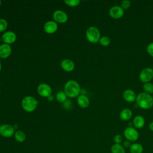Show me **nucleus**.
Here are the masks:
<instances>
[{
	"label": "nucleus",
	"instance_id": "obj_1",
	"mask_svg": "<svg viewBox=\"0 0 153 153\" xmlns=\"http://www.w3.org/2000/svg\"><path fill=\"white\" fill-rule=\"evenodd\" d=\"M81 90L79 83L74 79L68 81L64 86V92L70 98L77 97L81 93Z\"/></svg>",
	"mask_w": 153,
	"mask_h": 153
},
{
	"label": "nucleus",
	"instance_id": "obj_2",
	"mask_svg": "<svg viewBox=\"0 0 153 153\" xmlns=\"http://www.w3.org/2000/svg\"><path fill=\"white\" fill-rule=\"evenodd\" d=\"M137 105L143 109H148L153 106V97L145 92H141L136 95Z\"/></svg>",
	"mask_w": 153,
	"mask_h": 153
},
{
	"label": "nucleus",
	"instance_id": "obj_3",
	"mask_svg": "<svg viewBox=\"0 0 153 153\" xmlns=\"http://www.w3.org/2000/svg\"><path fill=\"white\" fill-rule=\"evenodd\" d=\"M38 104V102L37 100L31 96H26L23 98L21 102L22 107L24 111L27 112H31L34 111L37 108Z\"/></svg>",
	"mask_w": 153,
	"mask_h": 153
},
{
	"label": "nucleus",
	"instance_id": "obj_4",
	"mask_svg": "<svg viewBox=\"0 0 153 153\" xmlns=\"http://www.w3.org/2000/svg\"><path fill=\"white\" fill-rule=\"evenodd\" d=\"M85 36L88 41L95 44L99 41L100 39V32L99 29L96 26H90L85 32Z\"/></svg>",
	"mask_w": 153,
	"mask_h": 153
},
{
	"label": "nucleus",
	"instance_id": "obj_5",
	"mask_svg": "<svg viewBox=\"0 0 153 153\" xmlns=\"http://www.w3.org/2000/svg\"><path fill=\"white\" fill-rule=\"evenodd\" d=\"M124 136L126 140L130 142L136 141L139 136V134L136 128L133 127H127L124 130Z\"/></svg>",
	"mask_w": 153,
	"mask_h": 153
},
{
	"label": "nucleus",
	"instance_id": "obj_6",
	"mask_svg": "<svg viewBox=\"0 0 153 153\" xmlns=\"http://www.w3.org/2000/svg\"><path fill=\"white\" fill-rule=\"evenodd\" d=\"M139 79L143 82H149L153 78V69L151 68H145L139 74Z\"/></svg>",
	"mask_w": 153,
	"mask_h": 153
},
{
	"label": "nucleus",
	"instance_id": "obj_7",
	"mask_svg": "<svg viewBox=\"0 0 153 153\" xmlns=\"http://www.w3.org/2000/svg\"><path fill=\"white\" fill-rule=\"evenodd\" d=\"M15 131L14 126L9 124H4L0 126V135L4 137H11L14 136Z\"/></svg>",
	"mask_w": 153,
	"mask_h": 153
},
{
	"label": "nucleus",
	"instance_id": "obj_8",
	"mask_svg": "<svg viewBox=\"0 0 153 153\" xmlns=\"http://www.w3.org/2000/svg\"><path fill=\"white\" fill-rule=\"evenodd\" d=\"M37 92L41 97L48 98L52 94V89L48 84L41 83L37 87Z\"/></svg>",
	"mask_w": 153,
	"mask_h": 153
},
{
	"label": "nucleus",
	"instance_id": "obj_9",
	"mask_svg": "<svg viewBox=\"0 0 153 153\" xmlns=\"http://www.w3.org/2000/svg\"><path fill=\"white\" fill-rule=\"evenodd\" d=\"M53 19L57 23H65L68 19V16L64 11L57 10L53 14Z\"/></svg>",
	"mask_w": 153,
	"mask_h": 153
},
{
	"label": "nucleus",
	"instance_id": "obj_10",
	"mask_svg": "<svg viewBox=\"0 0 153 153\" xmlns=\"http://www.w3.org/2000/svg\"><path fill=\"white\" fill-rule=\"evenodd\" d=\"M109 16L115 19L121 18L124 14V10L119 5H114L109 10Z\"/></svg>",
	"mask_w": 153,
	"mask_h": 153
},
{
	"label": "nucleus",
	"instance_id": "obj_11",
	"mask_svg": "<svg viewBox=\"0 0 153 153\" xmlns=\"http://www.w3.org/2000/svg\"><path fill=\"white\" fill-rule=\"evenodd\" d=\"M17 39V35L13 31H7L2 35V41L7 44L10 45L13 44Z\"/></svg>",
	"mask_w": 153,
	"mask_h": 153
},
{
	"label": "nucleus",
	"instance_id": "obj_12",
	"mask_svg": "<svg viewBox=\"0 0 153 153\" xmlns=\"http://www.w3.org/2000/svg\"><path fill=\"white\" fill-rule=\"evenodd\" d=\"M58 29L57 23L54 20H48L46 22L43 26L44 32L48 34L55 33Z\"/></svg>",
	"mask_w": 153,
	"mask_h": 153
},
{
	"label": "nucleus",
	"instance_id": "obj_13",
	"mask_svg": "<svg viewBox=\"0 0 153 153\" xmlns=\"http://www.w3.org/2000/svg\"><path fill=\"white\" fill-rule=\"evenodd\" d=\"M12 53V48L10 45L2 44L0 45V58L5 59L8 58Z\"/></svg>",
	"mask_w": 153,
	"mask_h": 153
},
{
	"label": "nucleus",
	"instance_id": "obj_14",
	"mask_svg": "<svg viewBox=\"0 0 153 153\" xmlns=\"http://www.w3.org/2000/svg\"><path fill=\"white\" fill-rule=\"evenodd\" d=\"M60 66L62 69L66 72H72L75 68V63L74 61L69 59H65L62 60Z\"/></svg>",
	"mask_w": 153,
	"mask_h": 153
},
{
	"label": "nucleus",
	"instance_id": "obj_15",
	"mask_svg": "<svg viewBox=\"0 0 153 153\" xmlns=\"http://www.w3.org/2000/svg\"><path fill=\"white\" fill-rule=\"evenodd\" d=\"M123 97L126 102L129 103H132L136 101V94L133 90L127 89L123 92Z\"/></svg>",
	"mask_w": 153,
	"mask_h": 153
},
{
	"label": "nucleus",
	"instance_id": "obj_16",
	"mask_svg": "<svg viewBox=\"0 0 153 153\" xmlns=\"http://www.w3.org/2000/svg\"><path fill=\"white\" fill-rule=\"evenodd\" d=\"M77 103L82 108H87L90 105V100L88 97L84 94H79L77 97Z\"/></svg>",
	"mask_w": 153,
	"mask_h": 153
},
{
	"label": "nucleus",
	"instance_id": "obj_17",
	"mask_svg": "<svg viewBox=\"0 0 153 153\" xmlns=\"http://www.w3.org/2000/svg\"><path fill=\"white\" fill-rule=\"evenodd\" d=\"M133 126L135 128L140 129L142 128L145 124V120L143 117L142 115H138L134 117V118L133 120Z\"/></svg>",
	"mask_w": 153,
	"mask_h": 153
},
{
	"label": "nucleus",
	"instance_id": "obj_18",
	"mask_svg": "<svg viewBox=\"0 0 153 153\" xmlns=\"http://www.w3.org/2000/svg\"><path fill=\"white\" fill-rule=\"evenodd\" d=\"M132 111L128 108H124L120 113V118L123 121H128L132 117Z\"/></svg>",
	"mask_w": 153,
	"mask_h": 153
},
{
	"label": "nucleus",
	"instance_id": "obj_19",
	"mask_svg": "<svg viewBox=\"0 0 153 153\" xmlns=\"http://www.w3.org/2000/svg\"><path fill=\"white\" fill-rule=\"evenodd\" d=\"M130 153H142L143 151V147L142 144L139 143H132L129 148Z\"/></svg>",
	"mask_w": 153,
	"mask_h": 153
},
{
	"label": "nucleus",
	"instance_id": "obj_20",
	"mask_svg": "<svg viewBox=\"0 0 153 153\" xmlns=\"http://www.w3.org/2000/svg\"><path fill=\"white\" fill-rule=\"evenodd\" d=\"M14 139L16 142L19 143L23 142L26 139V135L25 133L22 130H17L14 134Z\"/></svg>",
	"mask_w": 153,
	"mask_h": 153
},
{
	"label": "nucleus",
	"instance_id": "obj_21",
	"mask_svg": "<svg viewBox=\"0 0 153 153\" xmlns=\"http://www.w3.org/2000/svg\"><path fill=\"white\" fill-rule=\"evenodd\" d=\"M111 153H126V150L124 146L121 144L114 143L111 148Z\"/></svg>",
	"mask_w": 153,
	"mask_h": 153
},
{
	"label": "nucleus",
	"instance_id": "obj_22",
	"mask_svg": "<svg viewBox=\"0 0 153 153\" xmlns=\"http://www.w3.org/2000/svg\"><path fill=\"white\" fill-rule=\"evenodd\" d=\"M67 97L64 91H59L56 95V99L58 102L63 103L67 100Z\"/></svg>",
	"mask_w": 153,
	"mask_h": 153
},
{
	"label": "nucleus",
	"instance_id": "obj_23",
	"mask_svg": "<svg viewBox=\"0 0 153 153\" xmlns=\"http://www.w3.org/2000/svg\"><path fill=\"white\" fill-rule=\"evenodd\" d=\"M143 89L146 93L149 94L153 93V84L150 82L144 83L143 85Z\"/></svg>",
	"mask_w": 153,
	"mask_h": 153
},
{
	"label": "nucleus",
	"instance_id": "obj_24",
	"mask_svg": "<svg viewBox=\"0 0 153 153\" xmlns=\"http://www.w3.org/2000/svg\"><path fill=\"white\" fill-rule=\"evenodd\" d=\"M99 42L101 45L103 47H106L110 44L111 39L108 36H103L100 38Z\"/></svg>",
	"mask_w": 153,
	"mask_h": 153
},
{
	"label": "nucleus",
	"instance_id": "obj_25",
	"mask_svg": "<svg viewBox=\"0 0 153 153\" xmlns=\"http://www.w3.org/2000/svg\"><path fill=\"white\" fill-rule=\"evenodd\" d=\"M64 2L69 7H74L79 5L81 1L80 0H65Z\"/></svg>",
	"mask_w": 153,
	"mask_h": 153
},
{
	"label": "nucleus",
	"instance_id": "obj_26",
	"mask_svg": "<svg viewBox=\"0 0 153 153\" xmlns=\"http://www.w3.org/2000/svg\"><path fill=\"white\" fill-rule=\"evenodd\" d=\"M8 27V22L5 19H0V32L4 31Z\"/></svg>",
	"mask_w": 153,
	"mask_h": 153
},
{
	"label": "nucleus",
	"instance_id": "obj_27",
	"mask_svg": "<svg viewBox=\"0 0 153 153\" xmlns=\"http://www.w3.org/2000/svg\"><path fill=\"white\" fill-rule=\"evenodd\" d=\"M130 5H131V2L128 0H123L121 2V4H120V7L124 10L129 8Z\"/></svg>",
	"mask_w": 153,
	"mask_h": 153
},
{
	"label": "nucleus",
	"instance_id": "obj_28",
	"mask_svg": "<svg viewBox=\"0 0 153 153\" xmlns=\"http://www.w3.org/2000/svg\"><path fill=\"white\" fill-rule=\"evenodd\" d=\"M123 137L121 134H117L116 135L114 136V142L115 143H117V144H120L122 142H123Z\"/></svg>",
	"mask_w": 153,
	"mask_h": 153
},
{
	"label": "nucleus",
	"instance_id": "obj_29",
	"mask_svg": "<svg viewBox=\"0 0 153 153\" xmlns=\"http://www.w3.org/2000/svg\"><path fill=\"white\" fill-rule=\"evenodd\" d=\"M146 51L151 56L153 57V42H150L148 45L146 47Z\"/></svg>",
	"mask_w": 153,
	"mask_h": 153
},
{
	"label": "nucleus",
	"instance_id": "obj_30",
	"mask_svg": "<svg viewBox=\"0 0 153 153\" xmlns=\"http://www.w3.org/2000/svg\"><path fill=\"white\" fill-rule=\"evenodd\" d=\"M72 103L69 100H66L64 103H63V107L66 109H70L72 107Z\"/></svg>",
	"mask_w": 153,
	"mask_h": 153
},
{
	"label": "nucleus",
	"instance_id": "obj_31",
	"mask_svg": "<svg viewBox=\"0 0 153 153\" xmlns=\"http://www.w3.org/2000/svg\"><path fill=\"white\" fill-rule=\"evenodd\" d=\"M131 145V142H130L129 140H124L123 143V146H124V148H129L130 147Z\"/></svg>",
	"mask_w": 153,
	"mask_h": 153
},
{
	"label": "nucleus",
	"instance_id": "obj_32",
	"mask_svg": "<svg viewBox=\"0 0 153 153\" xmlns=\"http://www.w3.org/2000/svg\"><path fill=\"white\" fill-rule=\"evenodd\" d=\"M149 130L151 131H153V121H152V122H151L149 123Z\"/></svg>",
	"mask_w": 153,
	"mask_h": 153
},
{
	"label": "nucleus",
	"instance_id": "obj_33",
	"mask_svg": "<svg viewBox=\"0 0 153 153\" xmlns=\"http://www.w3.org/2000/svg\"><path fill=\"white\" fill-rule=\"evenodd\" d=\"M47 99H48V100H50V101H52V100H53V99H54V97H53L52 95H51V96H49Z\"/></svg>",
	"mask_w": 153,
	"mask_h": 153
},
{
	"label": "nucleus",
	"instance_id": "obj_34",
	"mask_svg": "<svg viewBox=\"0 0 153 153\" xmlns=\"http://www.w3.org/2000/svg\"><path fill=\"white\" fill-rule=\"evenodd\" d=\"M1 68H2V65H1V63L0 62V71H1Z\"/></svg>",
	"mask_w": 153,
	"mask_h": 153
},
{
	"label": "nucleus",
	"instance_id": "obj_35",
	"mask_svg": "<svg viewBox=\"0 0 153 153\" xmlns=\"http://www.w3.org/2000/svg\"><path fill=\"white\" fill-rule=\"evenodd\" d=\"M1 3H2V2H1V1L0 0V7H1Z\"/></svg>",
	"mask_w": 153,
	"mask_h": 153
},
{
	"label": "nucleus",
	"instance_id": "obj_36",
	"mask_svg": "<svg viewBox=\"0 0 153 153\" xmlns=\"http://www.w3.org/2000/svg\"><path fill=\"white\" fill-rule=\"evenodd\" d=\"M0 94H1V92H0Z\"/></svg>",
	"mask_w": 153,
	"mask_h": 153
}]
</instances>
